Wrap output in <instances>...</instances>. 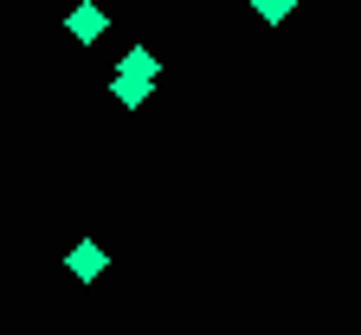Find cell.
<instances>
[{
    "label": "cell",
    "instance_id": "obj_1",
    "mask_svg": "<svg viewBox=\"0 0 361 335\" xmlns=\"http://www.w3.org/2000/svg\"><path fill=\"white\" fill-rule=\"evenodd\" d=\"M65 271H71V277H97V271H104V245H97V238H78L71 258H65Z\"/></svg>",
    "mask_w": 361,
    "mask_h": 335
},
{
    "label": "cell",
    "instance_id": "obj_2",
    "mask_svg": "<svg viewBox=\"0 0 361 335\" xmlns=\"http://www.w3.org/2000/svg\"><path fill=\"white\" fill-rule=\"evenodd\" d=\"M116 78H142V84H149V78H155V52H142V45H135V52L123 59V71H116Z\"/></svg>",
    "mask_w": 361,
    "mask_h": 335
},
{
    "label": "cell",
    "instance_id": "obj_3",
    "mask_svg": "<svg viewBox=\"0 0 361 335\" xmlns=\"http://www.w3.org/2000/svg\"><path fill=\"white\" fill-rule=\"evenodd\" d=\"M71 32H78V39H97V32H104V13H97V7H78V13H71Z\"/></svg>",
    "mask_w": 361,
    "mask_h": 335
},
{
    "label": "cell",
    "instance_id": "obj_4",
    "mask_svg": "<svg viewBox=\"0 0 361 335\" xmlns=\"http://www.w3.org/2000/svg\"><path fill=\"white\" fill-rule=\"evenodd\" d=\"M252 7H258V20H284V13H290V0H252Z\"/></svg>",
    "mask_w": 361,
    "mask_h": 335
}]
</instances>
